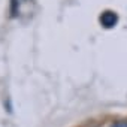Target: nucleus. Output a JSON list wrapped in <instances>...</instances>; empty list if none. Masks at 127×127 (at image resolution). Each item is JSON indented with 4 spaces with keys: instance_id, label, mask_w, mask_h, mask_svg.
Segmentation results:
<instances>
[{
    "instance_id": "f257e3e1",
    "label": "nucleus",
    "mask_w": 127,
    "mask_h": 127,
    "mask_svg": "<svg viewBox=\"0 0 127 127\" xmlns=\"http://www.w3.org/2000/svg\"><path fill=\"white\" fill-rule=\"evenodd\" d=\"M99 21H100V24H102L105 29H112V27H115L117 23H118V15H117L114 11H105V12H102Z\"/></svg>"
},
{
    "instance_id": "f03ea898",
    "label": "nucleus",
    "mask_w": 127,
    "mask_h": 127,
    "mask_svg": "<svg viewBox=\"0 0 127 127\" xmlns=\"http://www.w3.org/2000/svg\"><path fill=\"white\" fill-rule=\"evenodd\" d=\"M112 127H127V121H117V123H114Z\"/></svg>"
}]
</instances>
